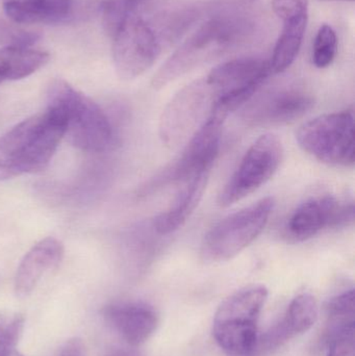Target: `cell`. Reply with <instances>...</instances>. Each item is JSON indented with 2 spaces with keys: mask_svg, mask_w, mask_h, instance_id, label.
<instances>
[{
  "mask_svg": "<svg viewBox=\"0 0 355 356\" xmlns=\"http://www.w3.org/2000/svg\"><path fill=\"white\" fill-rule=\"evenodd\" d=\"M65 135L64 119L47 108L8 129L0 137V180L44 170Z\"/></svg>",
  "mask_w": 355,
  "mask_h": 356,
  "instance_id": "cell-1",
  "label": "cell"
},
{
  "mask_svg": "<svg viewBox=\"0 0 355 356\" xmlns=\"http://www.w3.org/2000/svg\"><path fill=\"white\" fill-rule=\"evenodd\" d=\"M46 108L62 116L66 125L65 136L79 149L99 154L114 143V129L106 113L67 81L58 79L50 83Z\"/></svg>",
  "mask_w": 355,
  "mask_h": 356,
  "instance_id": "cell-2",
  "label": "cell"
},
{
  "mask_svg": "<svg viewBox=\"0 0 355 356\" xmlns=\"http://www.w3.org/2000/svg\"><path fill=\"white\" fill-rule=\"evenodd\" d=\"M249 24L239 17L216 16L200 25L163 64L151 81L160 90L243 39Z\"/></svg>",
  "mask_w": 355,
  "mask_h": 356,
  "instance_id": "cell-3",
  "label": "cell"
},
{
  "mask_svg": "<svg viewBox=\"0 0 355 356\" xmlns=\"http://www.w3.org/2000/svg\"><path fill=\"white\" fill-rule=\"evenodd\" d=\"M268 294L266 286L254 284L237 291L221 303L215 314L213 334L225 355H258V318Z\"/></svg>",
  "mask_w": 355,
  "mask_h": 356,
  "instance_id": "cell-4",
  "label": "cell"
},
{
  "mask_svg": "<svg viewBox=\"0 0 355 356\" xmlns=\"http://www.w3.org/2000/svg\"><path fill=\"white\" fill-rule=\"evenodd\" d=\"M274 207V198L265 197L221 220L204 236L202 257L219 263L237 257L262 234Z\"/></svg>",
  "mask_w": 355,
  "mask_h": 356,
  "instance_id": "cell-5",
  "label": "cell"
},
{
  "mask_svg": "<svg viewBox=\"0 0 355 356\" xmlns=\"http://www.w3.org/2000/svg\"><path fill=\"white\" fill-rule=\"evenodd\" d=\"M300 148L323 164L354 166V114L352 111L321 115L296 131Z\"/></svg>",
  "mask_w": 355,
  "mask_h": 356,
  "instance_id": "cell-6",
  "label": "cell"
},
{
  "mask_svg": "<svg viewBox=\"0 0 355 356\" xmlns=\"http://www.w3.org/2000/svg\"><path fill=\"white\" fill-rule=\"evenodd\" d=\"M216 99V92L206 79L179 90L160 117L158 135L162 143L172 149L187 142L208 118Z\"/></svg>",
  "mask_w": 355,
  "mask_h": 356,
  "instance_id": "cell-7",
  "label": "cell"
},
{
  "mask_svg": "<svg viewBox=\"0 0 355 356\" xmlns=\"http://www.w3.org/2000/svg\"><path fill=\"white\" fill-rule=\"evenodd\" d=\"M227 117L217 111H210L208 118L188 140L179 158L163 172L162 175L143 186L142 196L154 188L170 182L185 184L202 173L210 172L220 152L223 125Z\"/></svg>",
  "mask_w": 355,
  "mask_h": 356,
  "instance_id": "cell-8",
  "label": "cell"
},
{
  "mask_svg": "<svg viewBox=\"0 0 355 356\" xmlns=\"http://www.w3.org/2000/svg\"><path fill=\"white\" fill-rule=\"evenodd\" d=\"M283 156V144L277 136H261L219 194V207H231L267 184L281 166Z\"/></svg>",
  "mask_w": 355,
  "mask_h": 356,
  "instance_id": "cell-9",
  "label": "cell"
},
{
  "mask_svg": "<svg viewBox=\"0 0 355 356\" xmlns=\"http://www.w3.org/2000/svg\"><path fill=\"white\" fill-rule=\"evenodd\" d=\"M113 40L115 69L124 81L141 76L160 54V44L156 33L139 12L125 21Z\"/></svg>",
  "mask_w": 355,
  "mask_h": 356,
  "instance_id": "cell-10",
  "label": "cell"
},
{
  "mask_svg": "<svg viewBox=\"0 0 355 356\" xmlns=\"http://www.w3.org/2000/svg\"><path fill=\"white\" fill-rule=\"evenodd\" d=\"M354 221L352 201H342L333 195H324L298 205L288 220L286 236L293 242H304L327 228L347 227Z\"/></svg>",
  "mask_w": 355,
  "mask_h": 356,
  "instance_id": "cell-11",
  "label": "cell"
},
{
  "mask_svg": "<svg viewBox=\"0 0 355 356\" xmlns=\"http://www.w3.org/2000/svg\"><path fill=\"white\" fill-rule=\"evenodd\" d=\"M313 96L299 90H281L256 100L244 111L250 127H281L295 122L314 106Z\"/></svg>",
  "mask_w": 355,
  "mask_h": 356,
  "instance_id": "cell-12",
  "label": "cell"
},
{
  "mask_svg": "<svg viewBox=\"0 0 355 356\" xmlns=\"http://www.w3.org/2000/svg\"><path fill=\"white\" fill-rule=\"evenodd\" d=\"M101 314L106 325L131 347L149 340L160 322L156 309L141 301L108 303Z\"/></svg>",
  "mask_w": 355,
  "mask_h": 356,
  "instance_id": "cell-13",
  "label": "cell"
},
{
  "mask_svg": "<svg viewBox=\"0 0 355 356\" xmlns=\"http://www.w3.org/2000/svg\"><path fill=\"white\" fill-rule=\"evenodd\" d=\"M319 316L316 299L310 294H300L290 303L285 317L258 339V353L279 348L294 337L308 332Z\"/></svg>",
  "mask_w": 355,
  "mask_h": 356,
  "instance_id": "cell-14",
  "label": "cell"
},
{
  "mask_svg": "<svg viewBox=\"0 0 355 356\" xmlns=\"http://www.w3.org/2000/svg\"><path fill=\"white\" fill-rule=\"evenodd\" d=\"M64 246L56 238H44L23 257L15 277V293L19 298L31 295L47 272L60 265Z\"/></svg>",
  "mask_w": 355,
  "mask_h": 356,
  "instance_id": "cell-15",
  "label": "cell"
},
{
  "mask_svg": "<svg viewBox=\"0 0 355 356\" xmlns=\"http://www.w3.org/2000/svg\"><path fill=\"white\" fill-rule=\"evenodd\" d=\"M271 74L268 60L244 58L229 60L215 67L206 77L217 98L227 92L248 87H262Z\"/></svg>",
  "mask_w": 355,
  "mask_h": 356,
  "instance_id": "cell-16",
  "label": "cell"
},
{
  "mask_svg": "<svg viewBox=\"0 0 355 356\" xmlns=\"http://www.w3.org/2000/svg\"><path fill=\"white\" fill-rule=\"evenodd\" d=\"M210 172L194 177L183 184L174 202L167 211L154 218L152 227L160 236H168L188 221L199 204L208 184Z\"/></svg>",
  "mask_w": 355,
  "mask_h": 356,
  "instance_id": "cell-17",
  "label": "cell"
},
{
  "mask_svg": "<svg viewBox=\"0 0 355 356\" xmlns=\"http://www.w3.org/2000/svg\"><path fill=\"white\" fill-rule=\"evenodd\" d=\"M74 0H3L6 16L21 24L56 23L66 20Z\"/></svg>",
  "mask_w": 355,
  "mask_h": 356,
  "instance_id": "cell-18",
  "label": "cell"
},
{
  "mask_svg": "<svg viewBox=\"0 0 355 356\" xmlns=\"http://www.w3.org/2000/svg\"><path fill=\"white\" fill-rule=\"evenodd\" d=\"M49 60V54L31 46L12 43L0 49V85L19 81L37 72Z\"/></svg>",
  "mask_w": 355,
  "mask_h": 356,
  "instance_id": "cell-19",
  "label": "cell"
},
{
  "mask_svg": "<svg viewBox=\"0 0 355 356\" xmlns=\"http://www.w3.org/2000/svg\"><path fill=\"white\" fill-rule=\"evenodd\" d=\"M308 25V15L285 21L281 37L277 40L270 62L271 73L285 72L295 62Z\"/></svg>",
  "mask_w": 355,
  "mask_h": 356,
  "instance_id": "cell-20",
  "label": "cell"
},
{
  "mask_svg": "<svg viewBox=\"0 0 355 356\" xmlns=\"http://www.w3.org/2000/svg\"><path fill=\"white\" fill-rule=\"evenodd\" d=\"M200 16V8L191 4H172L168 8L160 10L154 15L152 22H148L156 33L158 42H172L181 38V35L192 24L196 22Z\"/></svg>",
  "mask_w": 355,
  "mask_h": 356,
  "instance_id": "cell-21",
  "label": "cell"
},
{
  "mask_svg": "<svg viewBox=\"0 0 355 356\" xmlns=\"http://www.w3.org/2000/svg\"><path fill=\"white\" fill-rule=\"evenodd\" d=\"M354 324L327 326L324 336L327 356H355Z\"/></svg>",
  "mask_w": 355,
  "mask_h": 356,
  "instance_id": "cell-22",
  "label": "cell"
},
{
  "mask_svg": "<svg viewBox=\"0 0 355 356\" xmlns=\"http://www.w3.org/2000/svg\"><path fill=\"white\" fill-rule=\"evenodd\" d=\"M338 52L337 33L329 24H323L317 33L313 49V63L317 68H327L333 64Z\"/></svg>",
  "mask_w": 355,
  "mask_h": 356,
  "instance_id": "cell-23",
  "label": "cell"
},
{
  "mask_svg": "<svg viewBox=\"0 0 355 356\" xmlns=\"http://www.w3.org/2000/svg\"><path fill=\"white\" fill-rule=\"evenodd\" d=\"M327 324L354 321V290L346 291L327 301L325 305Z\"/></svg>",
  "mask_w": 355,
  "mask_h": 356,
  "instance_id": "cell-24",
  "label": "cell"
},
{
  "mask_svg": "<svg viewBox=\"0 0 355 356\" xmlns=\"http://www.w3.org/2000/svg\"><path fill=\"white\" fill-rule=\"evenodd\" d=\"M24 318L16 316L8 325H4L0 332V356H10L16 350L17 344L22 336Z\"/></svg>",
  "mask_w": 355,
  "mask_h": 356,
  "instance_id": "cell-25",
  "label": "cell"
},
{
  "mask_svg": "<svg viewBox=\"0 0 355 356\" xmlns=\"http://www.w3.org/2000/svg\"><path fill=\"white\" fill-rule=\"evenodd\" d=\"M308 0H272L275 14L285 21L308 15Z\"/></svg>",
  "mask_w": 355,
  "mask_h": 356,
  "instance_id": "cell-26",
  "label": "cell"
},
{
  "mask_svg": "<svg viewBox=\"0 0 355 356\" xmlns=\"http://www.w3.org/2000/svg\"><path fill=\"white\" fill-rule=\"evenodd\" d=\"M58 356H85V347L83 340L79 338H72L67 341Z\"/></svg>",
  "mask_w": 355,
  "mask_h": 356,
  "instance_id": "cell-27",
  "label": "cell"
},
{
  "mask_svg": "<svg viewBox=\"0 0 355 356\" xmlns=\"http://www.w3.org/2000/svg\"><path fill=\"white\" fill-rule=\"evenodd\" d=\"M104 356H145L141 351L135 349V347L129 348H115L108 351Z\"/></svg>",
  "mask_w": 355,
  "mask_h": 356,
  "instance_id": "cell-28",
  "label": "cell"
},
{
  "mask_svg": "<svg viewBox=\"0 0 355 356\" xmlns=\"http://www.w3.org/2000/svg\"><path fill=\"white\" fill-rule=\"evenodd\" d=\"M4 327L3 318L0 317V332H1L2 328Z\"/></svg>",
  "mask_w": 355,
  "mask_h": 356,
  "instance_id": "cell-29",
  "label": "cell"
},
{
  "mask_svg": "<svg viewBox=\"0 0 355 356\" xmlns=\"http://www.w3.org/2000/svg\"><path fill=\"white\" fill-rule=\"evenodd\" d=\"M10 356H24V355H21V353H18V351H17V350H14V351H13L12 355H10Z\"/></svg>",
  "mask_w": 355,
  "mask_h": 356,
  "instance_id": "cell-30",
  "label": "cell"
},
{
  "mask_svg": "<svg viewBox=\"0 0 355 356\" xmlns=\"http://www.w3.org/2000/svg\"><path fill=\"white\" fill-rule=\"evenodd\" d=\"M321 1H354V0H321Z\"/></svg>",
  "mask_w": 355,
  "mask_h": 356,
  "instance_id": "cell-31",
  "label": "cell"
}]
</instances>
